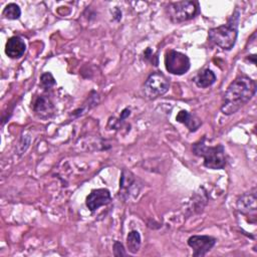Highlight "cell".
I'll use <instances>...</instances> for the list:
<instances>
[{
    "mask_svg": "<svg viewBox=\"0 0 257 257\" xmlns=\"http://www.w3.org/2000/svg\"><path fill=\"white\" fill-rule=\"evenodd\" d=\"M20 15H21L20 7L15 3L7 4L3 10V16L10 20L18 19L20 17Z\"/></svg>",
    "mask_w": 257,
    "mask_h": 257,
    "instance_id": "2e32d148",
    "label": "cell"
},
{
    "mask_svg": "<svg viewBox=\"0 0 257 257\" xmlns=\"http://www.w3.org/2000/svg\"><path fill=\"white\" fill-rule=\"evenodd\" d=\"M256 83L246 75L236 77L228 86L223 95L221 111L231 115L243 107L255 95Z\"/></svg>",
    "mask_w": 257,
    "mask_h": 257,
    "instance_id": "6da1fadb",
    "label": "cell"
},
{
    "mask_svg": "<svg viewBox=\"0 0 257 257\" xmlns=\"http://www.w3.org/2000/svg\"><path fill=\"white\" fill-rule=\"evenodd\" d=\"M40 83L44 88H50L55 85L56 81L50 72H45L40 76Z\"/></svg>",
    "mask_w": 257,
    "mask_h": 257,
    "instance_id": "e0dca14e",
    "label": "cell"
},
{
    "mask_svg": "<svg viewBox=\"0 0 257 257\" xmlns=\"http://www.w3.org/2000/svg\"><path fill=\"white\" fill-rule=\"evenodd\" d=\"M170 88L168 77L161 71L151 73L144 83L143 91L147 98L155 99L164 95Z\"/></svg>",
    "mask_w": 257,
    "mask_h": 257,
    "instance_id": "5b68a950",
    "label": "cell"
},
{
    "mask_svg": "<svg viewBox=\"0 0 257 257\" xmlns=\"http://www.w3.org/2000/svg\"><path fill=\"white\" fill-rule=\"evenodd\" d=\"M110 201L111 196L107 189H95L88 194L85 204L90 212H94L99 207L109 204Z\"/></svg>",
    "mask_w": 257,
    "mask_h": 257,
    "instance_id": "9c48e42d",
    "label": "cell"
},
{
    "mask_svg": "<svg viewBox=\"0 0 257 257\" xmlns=\"http://www.w3.org/2000/svg\"><path fill=\"white\" fill-rule=\"evenodd\" d=\"M126 246H127V250L132 254H136L139 252L141 247V235L137 230H133L127 234Z\"/></svg>",
    "mask_w": 257,
    "mask_h": 257,
    "instance_id": "5bb4252c",
    "label": "cell"
},
{
    "mask_svg": "<svg viewBox=\"0 0 257 257\" xmlns=\"http://www.w3.org/2000/svg\"><path fill=\"white\" fill-rule=\"evenodd\" d=\"M52 104L51 102L49 101L48 98H46L45 96L41 95V96H38L34 103H33V109L36 113H39V114H42V113H48L51 111L52 109Z\"/></svg>",
    "mask_w": 257,
    "mask_h": 257,
    "instance_id": "9a60e30c",
    "label": "cell"
},
{
    "mask_svg": "<svg viewBox=\"0 0 257 257\" xmlns=\"http://www.w3.org/2000/svg\"><path fill=\"white\" fill-rule=\"evenodd\" d=\"M112 248H113L112 250H113V255H114V256H116V257H119V256H126L125 249H124L123 245H122L120 242L114 241Z\"/></svg>",
    "mask_w": 257,
    "mask_h": 257,
    "instance_id": "ac0fdd59",
    "label": "cell"
},
{
    "mask_svg": "<svg viewBox=\"0 0 257 257\" xmlns=\"http://www.w3.org/2000/svg\"><path fill=\"white\" fill-rule=\"evenodd\" d=\"M187 242L193 249L194 257H203L215 246L217 240L216 238L208 235H193Z\"/></svg>",
    "mask_w": 257,
    "mask_h": 257,
    "instance_id": "52a82bcc",
    "label": "cell"
},
{
    "mask_svg": "<svg viewBox=\"0 0 257 257\" xmlns=\"http://www.w3.org/2000/svg\"><path fill=\"white\" fill-rule=\"evenodd\" d=\"M176 120L185 124L190 132H196L202 124L200 118L187 110H180L176 116Z\"/></svg>",
    "mask_w": 257,
    "mask_h": 257,
    "instance_id": "8fae6325",
    "label": "cell"
},
{
    "mask_svg": "<svg viewBox=\"0 0 257 257\" xmlns=\"http://www.w3.org/2000/svg\"><path fill=\"white\" fill-rule=\"evenodd\" d=\"M193 80H194L195 84L198 87L206 88V87L211 86L216 81V75H215V73L211 69L207 68V69H204V70L200 71L194 77Z\"/></svg>",
    "mask_w": 257,
    "mask_h": 257,
    "instance_id": "7c38bea8",
    "label": "cell"
},
{
    "mask_svg": "<svg viewBox=\"0 0 257 257\" xmlns=\"http://www.w3.org/2000/svg\"><path fill=\"white\" fill-rule=\"evenodd\" d=\"M131 113V110L128 108H124L122 111H121V114H120V119H124L126 116H128Z\"/></svg>",
    "mask_w": 257,
    "mask_h": 257,
    "instance_id": "d6986e66",
    "label": "cell"
},
{
    "mask_svg": "<svg viewBox=\"0 0 257 257\" xmlns=\"http://www.w3.org/2000/svg\"><path fill=\"white\" fill-rule=\"evenodd\" d=\"M26 50L24 40L19 36L10 37L5 45V53L10 58H20Z\"/></svg>",
    "mask_w": 257,
    "mask_h": 257,
    "instance_id": "30bf717a",
    "label": "cell"
},
{
    "mask_svg": "<svg viewBox=\"0 0 257 257\" xmlns=\"http://www.w3.org/2000/svg\"><path fill=\"white\" fill-rule=\"evenodd\" d=\"M136 184V178L133 173L130 171L123 170L120 177V183H119V195L121 196L125 195L126 197L131 194V189Z\"/></svg>",
    "mask_w": 257,
    "mask_h": 257,
    "instance_id": "4fadbf2b",
    "label": "cell"
},
{
    "mask_svg": "<svg viewBox=\"0 0 257 257\" xmlns=\"http://www.w3.org/2000/svg\"><path fill=\"white\" fill-rule=\"evenodd\" d=\"M166 69L175 75H182L190 69V59L189 57L176 50H169L165 56Z\"/></svg>",
    "mask_w": 257,
    "mask_h": 257,
    "instance_id": "8992f818",
    "label": "cell"
},
{
    "mask_svg": "<svg viewBox=\"0 0 257 257\" xmlns=\"http://www.w3.org/2000/svg\"><path fill=\"white\" fill-rule=\"evenodd\" d=\"M166 12L173 23H181L193 19L199 13V4L196 1L171 2L167 5Z\"/></svg>",
    "mask_w": 257,
    "mask_h": 257,
    "instance_id": "277c9868",
    "label": "cell"
},
{
    "mask_svg": "<svg viewBox=\"0 0 257 257\" xmlns=\"http://www.w3.org/2000/svg\"><path fill=\"white\" fill-rule=\"evenodd\" d=\"M256 189L254 188L251 192L243 194L237 201V209L238 211L245 215L253 218L254 222L256 220Z\"/></svg>",
    "mask_w": 257,
    "mask_h": 257,
    "instance_id": "ba28073f",
    "label": "cell"
},
{
    "mask_svg": "<svg viewBox=\"0 0 257 257\" xmlns=\"http://www.w3.org/2000/svg\"><path fill=\"white\" fill-rule=\"evenodd\" d=\"M238 12L234 13L227 24L211 28L208 32L209 40L224 50H230L238 37Z\"/></svg>",
    "mask_w": 257,
    "mask_h": 257,
    "instance_id": "3957f363",
    "label": "cell"
},
{
    "mask_svg": "<svg viewBox=\"0 0 257 257\" xmlns=\"http://www.w3.org/2000/svg\"><path fill=\"white\" fill-rule=\"evenodd\" d=\"M206 137H203L192 147L193 153L204 159V166L212 170H222L226 167L227 160L225 149L222 145L208 146L206 144Z\"/></svg>",
    "mask_w": 257,
    "mask_h": 257,
    "instance_id": "7a4b0ae2",
    "label": "cell"
}]
</instances>
